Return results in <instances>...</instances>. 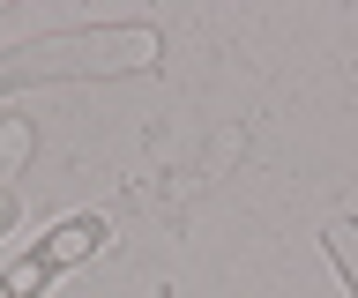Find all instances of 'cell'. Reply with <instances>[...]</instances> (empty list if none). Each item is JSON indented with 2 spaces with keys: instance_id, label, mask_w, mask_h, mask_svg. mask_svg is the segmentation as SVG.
<instances>
[{
  "instance_id": "cell-1",
  "label": "cell",
  "mask_w": 358,
  "mask_h": 298,
  "mask_svg": "<svg viewBox=\"0 0 358 298\" xmlns=\"http://www.w3.org/2000/svg\"><path fill=\"white\" fill-rule=\"evenodd\" d=\"M157 30L150 23H83L52 30V38H22L0 52V97L45 90V82H120V75L157 68Z\"/></svg>"
},
{
  "instance_id": "cell-2",
  "label": "cell",
  "mask_w": 358,
  "mask_h": 298,
  "mask_svg": "<svg viewBox=\"0 0 358 298\" xmlns=\"http://www.w3.org/2000/svg\"><path fill=\"white\" fill-rule=\"evenodd\" d=\"M97 246H105V216H67V224L38 231V239L0 269V298H45L67 269H83Z\"/></svg>"
},
{
  "instance_id": "cell-3",
  "label": "cell",
  "mask_w": 358,
  "mask_h": 298,
  "mask_svg": "<svg viewBox=\"0 0 358 298\" xmlns=\"http://www.w3.org/2000/svg\"><path fill=\"white\" fill-rule=\"evenodd\" d=\"M329 261L343 269V283H351V298H358V216L329 224Z\"/></svg>"
},
{
  "instance_id": "cell-4",
  "label": "cell",
  "mask_w": 358,
  "mask_h": 298,
  "mask_svg": "<svg viewBox=\"0 0 358 298\" xmlns=\"http://www.w3.org/2000/svg\"><path fill=\"white\" fill-rule=\"evenodd\" d=\"M15 216H22V194L8 179H0V239H8V231H15Z\"/></svg>"
}]
</instances>
